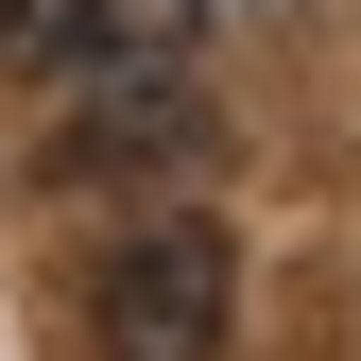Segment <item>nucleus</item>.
<instances>
[{
    "label": "nucleus",
    "instance_id": "obj_1",
    "mask_svg": "<svg viewBox=\"0 0 361 361\" xmlns=\"http://www.w3.org/2000/svg\"><path fill=\"white\" fill-rule=\"evenodd\" d=\"M224 327H241V258H224L207 207H155L104 241V276H86V344L104 361H224Z\"/></svg>",
    "mask_w": 361,
    "mask_h": 361
},
{
    "label": "nucleus",
    "instance_id": "obj_2",
    "mask_svg": "<svg viewBox=\"0 0 361 361\" xmlns=\"http://www.w3.org/2000/svg\"><path fill=\"white\" fill-rule=\"evenodd\" d=\"M207 155H224L207 86H172L155 52H104L86 104L52 121V190H155V172H207Z\"/></svg>",
    "mask_w": 361,
    "mask_h": 361
},
{
    "label": "nucleus",
    "instance_id": "obj_3",
    "mask_svg": "<svg viewBox=\"0 0 361 361\" xmlns=\"http://www.w3.org/2000/svg\"><path fill=\"white\" fill-rule=\"evenodd\" d=\"M0 52H155V35H121V0H0Z\"/></svg>",
    "mask_w": 361,
    "mask_h": 361
}]
</instances>
